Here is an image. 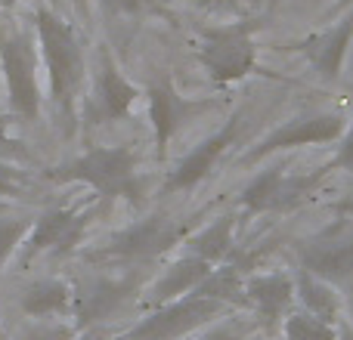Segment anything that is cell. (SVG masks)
Wrapping results in <instances>:
<instances>
[{
    "mask_svg": "<svg viewBox=\"0 0 353 340\" xmlns=\"http://www.w3.org/2000/svg\"><path fill=\"white\" fill-rule=\"evenodd\" d=\"M294 291H298V304L304 306V312L338 325V319H341V297H338L332 281L301 269V273L294 275Z\"/></svg>",
    "mask_w": 353,
    "mask_h": 340,
    "instance_id": "17",
    "label": "cell"
},
{
    "mask_svg": "<svg viewBox=\"0 0 353 340\" xmlns=\"http://www.w3.org/2000/svg\"><path fill=\"white\" fill-rule=\"evenodd\" d=\"M301 269L319 279L341 285L353 279V220L338 217L323 232L304 242L301 248Z\"/></svg>",
    "mask_w": 353,
    "mask_h": 340,
    "instance_id": "7",
    "label": "cell"
},
{
    "mask_svg": "<svg viewBox=\"0 0 353 340\" xmlns=\"http://www.w3.org/2000/svg\"><path fill=\"white\" fill-rule=\"evenodd\" d=\"M0 62H3L12 115L34 121L41 115V90H37L34 53H31L25 34H19V31H0Z\"/></svg>",
    "mask_w": 353,
    "mask_h": 340,
    "instance_id": "8",
    "label": "cell"
},
{
    "mask_svg": "<svg viewBox=\"0 0 353 340\" xmlns=\"http://www.w3.org/2000/svg\"><path fill=\"white\" fill-rule=\"evenodd\" d=\"M341 6H353V0H341Z\"/></svg>",
    "mask_w": 353,
    "mask_h": 340,
    "instance_id": "34",
    "label": "cell"
},
{
    "mask_svg": "<svg viewBox=\"0 0 353 340\" xmlns=\"http://www.w3.org/2000/svg\"><path fill=\"white\" fill-rule=\"evenodd\" d=\"M341 211H344V213H353V201H347V204H341Z\"/></svg>",
    "mask_w": 353,
    "mask_h": 340,
    "instance_id": "32",
    "label": "cell"
},
{
    "mask_svg": "<svg viewBox=\"0 0 353 340\" xmlns=\"http://www.w3.org/2000/svg\"><path fill=\"white\" fill-rule=\"evenodd\" d=\"M341 146H338V152L332 155V161L329 164H323L325 170H347V173H353V115H350V121H347V130H344V136L341 140Z\"/></svg>",
    "mask_w": 353,
    "mask_h": 340,
    "instance_id": "24",
    "label": "cell"
},
{
    "mask_svg": "<svg viewBox=\"0 0 353 340\" xmlns=\"http://www.w3.org/2000/svg\"><path fill=\"white\" fill-rule=\"evenodd\" d=\"M232 229H236V217H232V213L217 217L211 226H205L199 235L189 238V254L208 260L211 266H217L232 251Z\"/></svg>",
    "mask_w": 353,
    "mask_h": 340,
    "instance_id": "20",
    "label": "cell"
},
{
    "mask_svg": "<svg viewBox=\"0 0 353 340\" xmlns=\"http://www.w3.org/2000/svg\"><path fill=\"white\" fill-rule=\"evenodd\" d=\"M16 192V182H12V173L10 170L0 167V195H12Z\"/></svg>",
    "mask_w": 353,
    "mask_h": 340,
    "instance_id": "30",
    "label": "cell"
},
{
    "mask_svg": "<svg viewBox=\"0 0 353 340\" xmlns=\"http://www.w3.org/2000/svg\"><path fill=\"white\" fill-rule=\"evenodd\" d=\"M3 3H10V0H3Z\"/></svg>",
    "mask_w": 353,
    "mask_h": 340,
    "instance_id": "36",
    "label": "cell"
},
{
    "mask_svg": "<svg viewBox=\"0 0 353 340\" xmlns=\"http://www.w3.org/2000/svg\"><path fill=\"white\" fill-rule=\"evenodd\" d=\"M72 297L74 291L62 279H41L25 288V294L19 297V306H22L25 316L50 319V316H62L72 306Z\"/></svg>",
    "mask_w": 353,
    "mask_h": 340,
    "instance_id": "18",
    "label": "cell"
},
{
    "mask_svg": "<svg viewBox=\"0 0 353 340\" xmlns=\"http://www.w3.org/2000/svg\"><path fill=\"white\" fill-rule=\"evenodd\" d=\"M347 130V118L341 111H316V115H304L294 118V121L276 127L273 134H267L248 155H245V164H254V161L267 158L273 152L282 149H298V146H325V142H335L344 136Z\"/></svg>",
    "mask_w": 353,
    "mask_h": 340,
    "instance_id": "9",
    "label": "cell"
},
{
    "mask_svg": "<svg viewBox=\"0 0 353 340\" xmlns=\"http://www.w3.org/2000/svg\"><path fill=\"white\" fill-rule=\"evenodd\" d=\"M87 217L74 211H47L34 220L28 235V257L34 254H68L81 242Z\"/></svg>",
    "mask_w": 353,
    "mask_h": 340,
    "instance_id": "13",
    "label": "cell"
},
{
    "mask_svg": "<svg viewBox=\"0 0 353 340\" xmlns=\"http://www.w3.org/2000/svg\"><path fill=\"white\" fill-rule=\"evenodd\" d=\"M338 340H353V328L341 325V328H338Z\"/></svg>",
    "mask_w": 353,
    "mask_h": 340,
    "instance_id": "31",
    "label": "cell"
},
{
    "mask_svg": "<svg viewBox=\"0 0 353 340\" xmlns=\"http://www.w3.org/2000/svg\"><path fill=\"white\" fill-rule=\"evenodd\" d=\"M211 263L201 260V257H180L176 263H171V266L165 269V275H161L159 281H155L152 294H149L146 306H152V310H159V306H168L174 304V300L186 297V294H192L195 288L201 285V281L211 275Z\"/></svg>",
    "mask_w": 353,
    "mask_h": 340,
    "instance_id": "16",
    "label": "cell"
},
{
    "mask_svg": "<svg viewBox=\"0 0 353 340\" xmlns=\"http://www.w3.org/2000/svg\"><path fill=\"white\" fill-rule=\"evenodd\" d=\"M137 99V90L121 78L112 62H105L103 72L97 81V103H99V118L103 121H118V118H128L130 105Z\"/></svg>",
    "mask_w": 353,
    "mask_h": 340,
    "instance_id": "19",
    "label": "cell"
},
{
    "mask_svg": "<svg viewBox=\"0 0 353 340\" xmlns=\"http://www.w3.org/2000/svg\"><path fill=\"white\" fill-rule=\"evenodd\" d=\"M186 232L189 226L174 217H146L140 223H134L130 229H124L121 235L112 238L97 257L99 260H121V263H149L155 257H161L165 251H171Z\"/></svg>",
    "mask_w": 353,
    "mask_h": 340,
    "instance_id": "6",
    "label": "cell"
},
{
    "mask_svg": "<svg viewBox=\"0 0 353 340\" xmlns=\"http://www.w3.org/2000/svg\"><path fill=\"white\" fill-rule=\"evenodd\" d=\"M53 180L59 182L78 180V182H87L90 189H97L103 198H128L134 204H140V192H143V182L137 176L134 152L128 146L93 149V152L59 167L53 173Z\"/></svg>",
    "mask_w": 353,
    "mask_h": 340,
    "instance_id": "1",
    "label": "cell"
},
{
    "mask_svg": "<svg viewBox=\"0 0 353 340\" xmlns=\"http://www.w3.org/2000/svg\"><path fill=\"white\" fill-rule=\"evenodd\" d=\"M325 176H329L325 167L313 170V173H285L282 167H270L245 186L242 207L251 213L292 211V207H298L301 201H307L316 192Z\"/></svg>",
    "mask_w": 353,
    "mask_h": 340,
    "instance_id": "4",
    "label": "cell"
},
{
    "mask_svg": "<svg viewBox=\"0 0 353 340\" xmlns=\"http://www.w3.org/2000/svg\"><path fill=\"white\" fill-rule=\"evenodd\" d=\"M0 155H25V149H19V142L10 136V121L0 115Z\"/></svg>",
    "mask_w": 353,
    "mask_h": 340,
    "instance_id": "27",
    "label": "cell"
},
{
    "mask_svg": "<svg viewBox=\"0 0 353 340\" xmlns=\"http://www.w3.org/2000/svg\"><path fill=\"white\" fill-rule=\"evenodd\" d=\"M245 297L248 306L261 316L263 325H279L292 312L298 291H294V275L288 273H261L245 279Z\"/></svg>",
    "mask_w": 353,
    "mask_h": 340,
    "instance_id": "11",
    "label": "cell"
},
{
    "mask_svg": "<svg viewBox=\"0 0 353 340\" xmlns=\"http://www.w3.org/2000/svg\"><path fill=\"white\" fill-rule=\"evenodd\" d=\"M208 103H192V99L180 96L171 81H155L149 87V115H152V127H155V146L159 155L165 158L168 142L176 136V130L189 121L192 115L205 111Z\"/></svg>",
    "mask_w": 353,
    "mask_h": 340,
    "instance_id": "10",
    "label": "cell"
},
{
    "mask_svg": "<svg viewBox=\"0 0 353 340\" xmlns=\"http://www.w3.org/2000/svg\"><path fill=\"white\" fill-rule=\"evenodd\" d=\"M25 340H68L65 328H34L25 334Z\"/></svg>",
    "mask_w": 353,
    "mask_h": 340,
    "instance_id": "29",
    "label": "cell"
},
{
    "mask_svg": "<svg viewBox=\"0 0 353 340\" xmlns=\"http://www.w3.org/2000/svg\"><path fill=\"white\" fill-rule=\"evenodd\" d=\"M282 337L285 340H338V325L301 310V312H288L285 316Z\"/></svg>",
    "mask_w": 353,
    "mask_h": 340,
    "instance_id": "22",
    "label": "cell"
},
{
    "mask_svg": "<svg viewBox=\"0 0 353 340\" xmlns=\"http://www.w3.org/2000/svg\"><path fill=\"white\" fill-rule=\"evenodd\" d=\"M313 3H319V0H313Z\"/></svg>",
    "mask_w": 353,
    "mask_h": 340,
    "instance_id": "37",
    "label": "cell"
},
{
    "mask_svg": "<svg viewBox=\"0 0 353 340\" xmlns=\"http://www.w3.org/2000/svg\"><path fill=\"white\" fill-rule=\"evenodd\" d=\"M37 37H41L43 62H47L50 74V96L62 109H68L81 78H84V53H81L78 34L53 10L41 6L37 10Z\"/></svg>",
    "mask_w": 353,
    "mask_h": 340,
    "instance_id": "2",
    "label": "cell"
},
{
    "mask_svg": "<svg viewBox=\"0 0 353 340\" xmlns=\"http://www.w3.org/2000/svg\"><path fill=\"white\" fill-rule=\"evenodd\" d=\"M159 0H103V6L109 12H118V16H134V12L152 10Z\"/></svg>",
    "mask_w": 353,
    "mask_h": 340,
    "instance_id": "25",
    "label": "cell"
},
{
    "mask_svg": "<svg viewBox=\"0 0 353 340\" xmlns=\"http://www.w3.org/2000/svg\"><path fill=\"white\" fill-rule=\"evenodd\" d=\"M74 3H78V6H81V10H84V6H87V0H74Z\"/></svg>",
    "mask_w": 353,
    "mask_h": 340,
    "instance_id": "33",
    "label": "cell"
},
{
    "mask_svg": "<svg viewBox=\"0 0 353 340\" xmlns=\"http://www.w3.org/2000/svg\"><path fill=\"white\" fill-rule=\"evenodd\" d=\"M25 232H28L25 220H0V266L16 251V244L25 238Z\"/></svg>",
    "mask_w": 353,
    "mask_h": 340,
    "instance_id": "23",
    "label": "cell"
},
{
    "mask_svg": "<svg viewBox=\"0 0 353 340\" xmlns=\"http://www.w3.org/2000/svg\"><path fill=\"white\" fill-rule=\"evenodd\" d=\"M134 291V279H105L97 275L90 281H81L78 291L72 297V306L78 312L81 325H93V322H105L109 316H115L124 306L128 294Z\"/></svg>",
    "mask_w": 353,
    "mask_h": 340,
    "instance_id": "12",
    "label": "cell"
},
{
    "mask_svg": "<svg viewBox=\"0 0 353 340\" xmlns=\"http://www.w3.org/2000/svg\"><path fill=\"white\" fill-rule=\"evenodd\" d=\"M192 294L220 300V304H226V306H248V297H245V275H242L239 263H226V266L211 269V275H208Z\"/></svg>",
    "mask_w": 353,
    "mask_h": 340,
    "instance_id": "21",
    "label": "cell"
},
{
    "mask_svg": "<svg viewBox=\"0 0 353 340\" xmlns=\"http://www.w3.org/2000/svg\"><path fill=\"white\" fill-rule=\"evenodd\" d=\"M0 340H6V337H3V331H0Z\"/></svg>",
    "mask_w": 353,
    "mask_h": 340,
    "instance_id": "35",
    "label": "cell"
},
{
    "mask_svg": "<svg viewBox=\"0 0 353 340\" xmlns=\"http://www.w3.org/2000/svg\"><path fill=\"white\" fill-rule=\"evenodd\" d=\"M230 306L211 297H199V294H186V297L174 300L168 306L152 310V316H146L143 322H137L128 331L124 340H180L189 331L208 325L211 319H217L220 312H226Z\"/></svg>",
    "mask_w": 353,
    "mask_h": 340,
    "instance_id": "5",
    "label": "cell"
},
{
    "mask_svg": "<svg viewBox=\"0 0 353 340\" xmlns=\"http://www.w3.org/2000/svg\"><path fill=\"white\" fill-rule=\"evenodd\" d=\"M242 325L239 322H223V325H217V328H211L208 334H201L199 340H242Z\"/></svg>",
    "mask_w": 353,
    "mask_h": 340,
    "instance_id": "26",
    "label": "cell"
},
{
    "mask_svg": "<svg viewBox=\"0 0 353 340\" xmlns=\"http://www.w3.org/2000/svg\"><path fill=\"white\" fill-rule=\"evenodd\" d=\"M251 34H254V22L223 25V28H211L205 34L199 59L217 84H232L254 72L257 47Z\"/></svg>",
    "mask_w": 353,
    "mask_h": 340,
    "instance_id": "3",
    "label": "cell"
},
{
    "mask_svg": "<svg viewBox=\"0 0 353 340\" xmlns=\"http://www.w3.org/2000/svg\"><path fill=\"white\" fill-rule=\"evenodd\" d=\"M192 3L208 12H236V10H242L245 0H192Z\"/></svg>",
    "mask_w": 353,
    "mask_h": 340,
    "instance_id": "28",
    "label": "cell"
},
{
    "mask_svg": "<svg viewBox=\"0 0 353 340\" xmlns=\"http://www.w3.org/2000/svg\"><path fill=\"white\" fill-rule=\"evenodd\" d=\"M350 41H353V12L344 16L338 25H329V28L310 34L307 41H301L298 50H304V56L310 59V65L316 68L323 81H338Z\"/></svg>",
    "mask_w": 353,
    "mask_h": 340,
    "instance_id": "14",
    "label": "cell"
},
{
    "mask_svg": "<svg viewBox=\"0 0 353 340\" xmlns=\"http://www.w3.org/2000/svg\"><path fill=\"white\" fill-rule=\"evenodd\" d=\"M239 127H242V118H232V121H226L223 127L217 130L214 136H208L201 146H195L192 152L186 155V158L176 164V170L171 176H168V192H180V189H192L195 182H201L208 173H211L214 161L220 158V155L226 152V146H232V140H236Z\"/></svg>",
    "mask_w": 353,
    "mask_h": 340,
    "instance_id": "15",
    "label": "cell"
}]
</instances>
